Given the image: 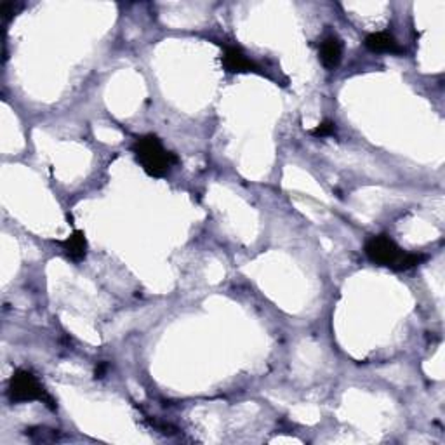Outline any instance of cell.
<instances>
[{"instance_id": "cell-6", "label": "cell", "mask_w": 445, "mask_h": 445, "mask_svg": "<svg viewBox=\"0 0 445 445\" xmlns=\"http://www.w3.org/2000/svg\"><path fill=\"white\" fill-rule=\"evenodd\" d=\"M365 48L372 52H393V55L402 52V48L395 41L393 35L386 34V31H376V34L367 35L365 37Z\"/></svg>"}, {"instance_id": "cell-8", "label": "cell", "mask_w": 445, "mask_h": 445, "mask_svg": "<svg viewBox=\"0 0 445 445\" xmlns=\"http://www.w3.org/2000/svg\"><path fill=\"white\" fill-rule=\"evenodd\" d=\"M334 131H336V124L331 120H325L311 131V136H315V138H327V136L334 134Z\"/></svg>"}, {"instance_id": "cell-7", "label": "cell", "mask_w": 445, "mask_h": 445, "mask_svg": "<svg viewBox=\"0 0 445 445\" xmlns=\"http://www.w3.org/2000/svg\"><path fill=\"white\" fill-rule=\"evenodd\" d=\"M59 246L63 247L68 257L73 261H82L85 257V253H87V240H85L84 232H80V229H75L66 240L59 242Z\"/></svg>"}, {"instance_id": "cell-4", "label": "cell", "mask_w": 445, "mask_h": 445, "mask_svg": "<svg viewBox=\"0 0 445 445\" xmlns=\"http://www.w3.org/2000/svg\"><path fill=\"white\" fill-rule=\"evenodd\" d=\"M222 66L229 73H249V71H257V66L249 59L239 48L235 45H225V55H222Z\"/></svg>"}, {"instance_id": "cell-10", "label": "cell", "mask_w": 445, "mask_h": 445, "mask_svg": "<svg viewBox=\"0 0 445 445\" xmlns=\"http://www.w3.org/2000/svg\"><path fill=\"white\" fill-rule=\"evenodd\" d=\"M106 369H108V365L105 364V362H103V364H99L98 367H96V371H94V376L96 378H103V376H105V371Z\"/></svg>"}, {"instance_id": "cell-2", "label": "cell", "mask_w": 445, "mask_h": 445, "mask_svg": "<svg viewBox=\"0 0 445 445\" xmlns=\"http://www.w3.org/2000/svg\"><path fill=\"white\" fill-rule=\"evenodd\" d=\"M7 395H9V400L13 404H23V402H34V400H41L45 402L51 409H56L55 402L52 398L45 393L44 386L41 385V381L37 379V376L31 374L30 371H24V369H20L13 374L9 381V390H7Z\"/></svg>"}, {"instance_id": "cell-5", "label": "cell", "mask_w": 445, "mask_h": 445, "mask_svg": "<svg viewBox=\"0 0 445 445\" xmlns=\"http://www.w3.org/2000/svg\"><path fill=\"white\" fill-rule=\"evenodd\" d=\"M343 57V42L337 37H327L320 45V61L327 70H336Z\"/></svg>"}, {"instance_id": "cell-1", "label": "cell", "mask_w": 445, "mask_h": 445, "mask_svg": "<svg viewBox=\"0 0 445 445\" xmlns=\"http://www.w3.org/2000/svg\"><path fill=\"white\" fill-rule=\"evenodd\" d=\"M132 153L143 171L152 178H164L178 164V157L164 148L162 141L155 134H145L136 139Z\"/></svg>"}, {"instance_id": "cell-3", "label": "cell", "mask_w": 445, "mask_h": 445, "mask_svg": "<svg viewBox=\"0 0 445 445\" xmlns=\"http://www.w3.org/2000/svg\"><path fill=\"white\" fill-rule=\"evenodd\" d=\"M365 256L369 261H372L378 267H388L391 270L397 271L398 264H400L402 257H404V250L390 239L388 235H376L365 242Z\"/></svg>"}, {"instance_id": "cell-9", "label": "cell", "mask_w": 445, "mask_h": 445, "mask_svg": "<svg viewBox=\"0 0 445 445\" xmlns=\"http://www.w3.org/2000/svg\"><path fill=\"white\" fill-rule=\"evenodd\" d=\"M20 7H21V6H17V3H14V2H3V3H2L3 21L10 20V17H13V14H16Z\"/></svg>"}]
</instances>
